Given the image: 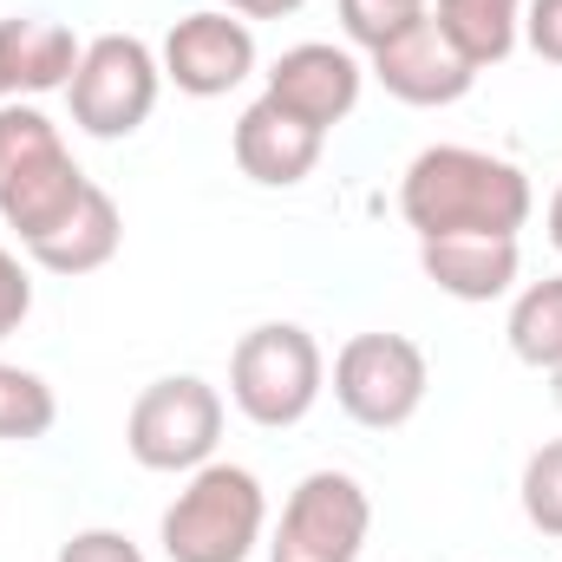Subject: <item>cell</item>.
<instances>
[{"label": "cell", "instance_id": "7402d4cb", "mask_svg": "<svg viewBox=\"0 0 562 562\" xmlns=\"http://www.w3.org/2000/svg\"><path fill=\"white\" fill-rule=\"evenodd\" d=\"M59 562H144V550L125 530H79L59 543Z\"/></svg>", "mask_w": 562, "mask_h": 562}, {"label": "cell", "instance_id": "44dd1931", "mask_svg": "<svg viewBox=\"0 0 562 562\" xmlns=\"http://www.w3.org/2000/svg\"><path fill=\"white\" fill-rule=\"evenodd\" d=\"M33 314V281H26V262L0 243V340L20 334V321Z\"/></svg>", "mask_w": 562, "mask_h": 562}, {"label": "cell", "instance_id": "52a82bcc", "mask_svg": "<svg viewBox=\"0 0 562 562\" xmlns=\"http://www.w3.org/2000/svg\"><path fill=\"white\" fill-rule=\"evenodd\" d=\"M425 386H431V367H425V347L406 334H353L340 353H334V400L340 413L367 431H393L425 406Z\"/></svg>", "mask_w": 562, "mask_h": 562}, {"label": "cell", "instance_id": "e0dca14e", "mask_svg": "<svg viewBox=\"0 0 562 562\" xmlns=\"http://www.w3.org/2000/svg\"><path fill=\"white\" fill-rule=\"evenodd\" d=\"M510 353L537 373H562V276L530 281L510 307Z\"/></svg>", "mask_w": 562, "mask_h": 562}, {"label": "cell", "instance_id": "7a4b0ae2", "mask_svg": "<svg viewBox=\"0 0 562 562\" xmlns=\"http://www.w3.org/2000/svg\"><path fill=\"white\" fill-rule=\"evenodd\" d=\"M86 190H92V177L72 164L59 125L40 105L7 99L0 105V223L20 236V249L46 243L79 210Z\"/></svg>", "mask_w": 562, "mask_h": 562}, {"label": "cell", "instance_id": "d4e9b609", "mask_svg": "<svg viewBox=\"0 0 562 562\" xmlns=\"http://www.w3.org/2000/svg\"><path fill=\"white\" fill-rule=\"evenodd\" d=\"M550 243L562 249V183H557V196H550Z\"/></svg>", "mask_w": 562, "mask_h": 562}, {"label": "cell", "instance_id": "ba28073f", "mask_svg": "<svg viewBox=\"0 0 562 562\" xmlns=\"http://www.w3.org/2000/svg\"><path fill=\"white\" fill-rule=\"evenodd\" d=\"M373 530V497L347 471H307L269 537V562H360Z\"/></svg>", "mask_w": 562, "mask_h": 562}, {"label": "cell", "instance_id": "603a6c76", "mask_svg": "<svg viewBox=\"0 0 562 562\" xmlns=\"http://www.w3.org/2000/svg\"><path fill=\"white\" fill-rule=\"evenodd\" d=\"M524 40L537 59L562 66V0H524Z\"/></svg>", "mask_w": 562, "mask_h": 562}, {"label": "cell", "instance_id": "ffe728a7", "mask_svg": "<svg viewBox=\"0 0 562 562\" xmlns=\"http://www.w3.org/2000/svg\"><path fill=\"white\" fill-rule=\"evenodd\" d=\"M425 0H340V26H347V40L353 46H380L386 33H400L406 20H419Z\"/></svg>", "mask_w": 562, "mask_h": 562}, {"label": "cell", "instance_id": "8992f818", "mask_svg": "<svg viewBox=\"0 0 562 562\" xmlns=\"http://www.w3.org/2000/svg\"><path fill=\"white\" fill-rule=\"evenodd\" d=\"M223 438V393L196 373L150 380L125 413V451L144 471H196L216 458Z\"/></svg>", "mask_w": 562, "mask_h": 562}, {"label": "cell", "instance_id": "277c9868", "mask_svg": "<svg viewBox=\"0 0 562 562\" xmlns=\"http://www.w3.org/2000/svg\"><path fill=\"white\" fill-rule=\"evenodd\" d=\"M327 386V360H321V340L294 321H262L236 340L229 353V400L236 413L262 431H288L314 413Z\"/></svg>", "mask_w": 562, "mask_h": 562}, {"label": "cell", "instance_id": "30bf717a", "mask_svg": "<svg viewBox=\"0 0 562 562\" xmlns=\"http://www.w3.org/2000/svg\"><path fill=\"white\" fill-rule=\"evenodd\" d=\"M256 72V33L229 7L183 13L164 40V79L190 99H223Z\"/></svg>", "mask_w": 562, "mask_h": 562}, {"label": "cell", "instance_id": "4fadbf2b", "mask_svg": "<svg viewBox=\"0 0 562 562\" xmlns=\"http://www.w3.org/2000/svg\"><path fill=\"white\" fill-rule=\"evenodd\" d=\"M419 262L431 288L451 301H497L510 294V281L524 269L517 236H431L419 243Z\"/></svg>", "mask_w": 562, "mask_h": 562}, {"label": "cell", "instance_id": "9c48e42d", "mask_svg": "<svg viewBox=\"0 0 562 562\" xmlns=\"http://www.w3.org/2000/svg\"><path fill=\"white\" fill-rule=\"evenodd\" d=\"M367 72L400 99V105H458L471 86H477V66L438 33L431 7L419 20H406L400 33H386L373 53H367Z\"/></svg>", "mask_w": 562, "mask_h": 562}, {"label": "cell", "instance_id": "5b68a950", "mask_svg": "<svg viewBox=\"0 0 562 562\" xmlns=\"http://www.w3.org/2000/svg\"><path fill=\"white\" fill-rule=\"evenodd\" d=\"M157 86H164V59L138 33H99V40H86L79 72L66 86L72 125L86 138H132L157 112Z\"/></svg>", "mask_w": 562, "mask_h": 562}, {"label": "cell", "instance_id": "2e32d148", "mask_svg": "<svg viewBox=\"0 0 562 562\" xmlns=\"http://www.w3.org/2000/svg\"><path fill=\"white\" fill-rule=\"evenodd\" d=\"M438 33L484 72V66H504L524 40V0H438L431 7Z\"/></svg>", "mask_w": 562, "mask_h": 562}, {"label": "cell", "instance_id": "ac0fdd59", "mask_svg": "<svg viewBox=\"0 0 562 562\" xmlns=\"http://www.w3.org/2000/svg\"><path fill=\"white\" fill-rule=\"evenodd\" d=\"M53 419H59L53 386L40 373H26V367H0V438H13V445L46 438Z\"/></svg>", "mask_w": 562, "mask_h": 562}, {"label": "cell", "instance_id": "8fae6325", "mask_svg": "<svg viewBox=\"0 0 562 562\" xmlns=\"http://www.w3.org/2000/svg\"><path fill=\"white\" fill-rule=\"evenodd\" d=\"M360 86H367V66L334 40H301L269 66V99L281 112L307 119L314 132H334L340 119H353Z\"/></svg>", "mask_w": 562, "mask_h": 562}, {"label": "cell", "instance_id": "484cf974", "mask_svg": "<svg viewBox=\"0 0 562 562\" xmlns=\"http://www.w3.org/2000/svg\"><path fill=\"white\" fill-rule=\"evenodd\" d=\"M13 99V86H7V53H0V105Z\"/></svg>", "mask_w": 562, "mask_h": 562}, {"label": "cell", "instance_id": "6da1fadb", "mask_svg": "<svg viewBox=\"0 0 562 562\" xmlns=\"http://www.w3.org/2000/svg\"><path fill=\"white\" fill-rule=\"evenodd\" d=\"M530 177L510 157L471 144H431L400 177V216L413 236H517L530 223Z\"/></svg>", "mask_w": 562, "mask_h": 562}, {"label": "cell", "instance_id": "7c38bea8", "mask_svg": "<svg viewBox=\"0 0 562 562\" xmlns=\"http://www.w3.org/2000/svg\"><path fill=\"white\" fill-rule=\"evenodd\" d=\"M229 144H236V164H243L249 183H262V190H294L301 177H314L327 132H314L307 119L281 112L276 99L262 92V99L236 119V138Z\"/></svg>", "mask_w": 562, "mask_h": 562}, {"label": "cell", "instance_id": "d6986e66", "mask_svg": "<svg viewBox=\"0 0 562 562\" xmlns=\"http://www.w3.org/2000/svg\"><path fill=\"white\" fill-rule=\"evenodd\" d=\"M524 517L562 543V438H543L524 464Z\"/></svg>", "mask_w": 562, "mask_h": 562}, {"label": "cell", "instance_id": "5bb4252c", "mask_svg": "<svg viewBox=\"0 0 562 562\" xmlns=\"http://www.w3.org/2000/svg\"><path fill=\"white\" fill-rule=\"evenodd\" d=\"M119 243H125V216H119L112 190L92 183V190L79 196V210H72L46 243H33L26 256H33V269H46V276H92V269H105V262L119 256Z\"/></svg>", "mask_w": 562, "mask_h": 562}, {"label": "cell", "instance_id": "3957f363", "mask_svg": "<svg viewBox=\"0 0 562 562\" xmlns=\"http://www.w3.org/2000/svg\"><path fill=\"white\" fill-rule=\"evenodd\" d=\"M269 524V497L262 477L249 464H196L190 484L177 491V504L157 524V543L170 562H249Z\"/></svg>", "mask_w": 562, "mask_h": 562}, {"label": "cell", "instance_id": "9a60e30c", "mask_svg": "<svg viewBox=\"0 0 562 562\" xmlns=\"http://www.w3.org/2000/svg\"><path fill=\"white\" fill-rule=\"evenodd\" d=\"M0 53H7V86H13V99L26 92H59V86H72V72H79V40H72V26H59V20H40V13H20V20H0Z\"/></svg>", "mask_w": 562, "mask_h": 562}, {"label": "cell", "instance_id": "cb8c5ba5", "mask_svg": "<svg viewBox=\"0 0 562 562\" xmlns=\"http://www.w3.org/2000/svg\"><path fill=\"white\" fill-rule=\"evenodd\" d=\"M236 20H281V13H301L307 0H223Z\"/></svg>", "mask_w": 562, "mask_h": 562}]
</instances>
